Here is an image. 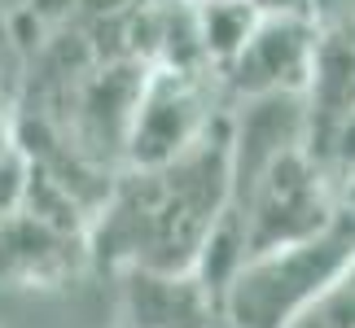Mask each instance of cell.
<instances>
[{"instance_id": "7c38bea8", "label": "cell", "mask_w": 355, "mask_h": 328, "mask_svg": "<svg viewBox=\"0 0 355 328\" xmlns=\"http://www.w3.org/2000/svg\"><path fill=\"white\" fill-rule=\"evenodd\" d=\"M13 101H18V62L9 53V35L0 31V149L13 140Z\"/></svg>"}, {"instance_id": "8992f818", "label": "cell", "mask_w": 355, "mask_h": 328, "mask_svg": "<svg viewBox=\"0 0 355 328\" xmlns=\"http://www.w3.org/2000/svg\"><path fill=\"white\" fill-rule=\"evenodd\" d=\"M307 149V105L303 92H268L245 97L237 114H228V158H233V206L250 197V188L281 158Z\"/></svg>"}, {"instance_id": "3957f363", "label": "cell", "mask_w": 355, "mask_h": 328, "mask_svg": "<svg viewBox=\"0 0 355 328\" xmlns=\"http://www.w3.org/2000/svg\"><path fill=\"white\" fill-rule=\"evenodd\" d=\"M215 75H189V71H167L149 66L141 101L132 114L128 131V167L123 171H145V167H167L193 149L211 122L224 114L215 105Z\"/></svg>"}, {"instance_id": "7a4b0ae2", "label": "cell", "mask_w": 355, "mask_h": 328, "mask_svg": "<svg viewBox=\"0 0 355 328\" xmlns=\"http://www.w3.org/2000/svg\"><path fill=\"white\" fill-rule=\"evenodd\" d=\"M355 263V210H338L316 237L250 254L228 284L224 328H290Z\"/></svg>"}, {"instance_id": "52a82bcc", "label": "cell", "mask_w": 355, "mask_h": 328, "mask_svg": "<svg viewBox=\"0 0 355 328\" xmlns=\"http://www.w3.org/2000/svg\"><path fill=\"white\" fill-rule=\"evenodd\" d=\"M92 267L88 237L40 224L35 215H13L0 228V284L5 289H62Z\"/></svg>"}, {"instance_id": "277c9868", "label": "cell", "mask_w": 355, "mask_h": 328, "mask_svg": "<svg viewBox=\"0 0 355 328\" xmlns=\"http://www.w3.org/2000/svg\"><path fill=\"white\" fill-rule=\"evenodd\" d=\"M237 210L245 219L250 254H263V250H281V245H298L316 237L343 210V193H338L334 175L307 149H298V154L281 158L250 188V197Z\"/></svg>"}, {"instance_id": "9c48e42d", "label": "cell", "mask_w": 355, "mask_h": 328, "mask_svg": "<svg viewBox=\"0 0 355 328\" xmlns=\"http://www.w3.org/2000/svg\"><path fill=\"white\" fill-rule=\"evenodd\" d=\"M189 5H193L202 57H207V66L215 75H224L241 57V48L250 44L259 22L268 18L259 5H245V0H189Z\"/></svg>"}, {"instance_id": "ba28073f", "label": "cell", "mask_w": 355, "mask_h": 328, "mask_svg": "<svg viewBox=\"0 0 355 328\" xmlns=\"http://www.w3.org/2000/svg\"><path fill=\"white\" fill-rule=\"evenodd\" d=\"M119 328H220V307L193 271H119Z\"/></svg>"}, {"instance_id": "5bb4252c", "label": "cell", "mask_w": 355, "mask_h": 328, "mask_svg": "<svg viewBox=\"0 0 355 328\" xmlns=\"http://www.w3.org/2000/svg\"><path fill=\"white\" fill-rule=\"evenodd\" d=\"M220 328H224V324H220Z\"/></svg>"}, {"instance_id": "6da1fadb", "label": "cell", "mask_w": 355, "mask_h": 328, "mask_svg": "<svg viewBox=\"0 0 355 328\" xmlns=\"http://www.w3.org/2000/svg\"><path fill=\"white\" fill-rule=\"evenodd\" d=\"M233 201V158H228V114L211 122L193 149L167 167L119 171L110 197L88 228L92 267L110 276L132 267L193 271V258Z\"/></svg>"}, {"instance_id": "5b68a950", "label": "cell", "mask_w": 355, "mask_h": 328, "mask_svg": "<svg viewBox=\"0 0 355 328\" xmlns=\"http://www.w3.org/2000/svg\"><path fill=\"white\" fill-rule=\"evenodd\" d=\"M320 44V22L307 9H281L268 13L241 48V57L220 75V84L245 97H268V92H303L311 62H316Z\"/></svg>"}, {"instance_id": "4fadbf2b", "label": "cell", "mask_w": 355, "mask_h": 328, "mask_svg": "<svg viewBox=\"0 0 355 328\" xmlns=\"http://www.w3.org/2000/svg\"><path fill=\"white\" fill-rule=\"evenodd\" d=\"M338 193H343V206H347V210H355V171L347 175L343 184H338Z\"/></svg>"}, {"instance_id": "8fae6325", "label": "cell", "mask_w": 355, "mask_h": 328, "mask_svg": "<svg viewBox=\"0 0 355 328\" xmlns=\"http://www.w3.org/2000/svg\"><path fill=\"white\" fill-rule=\"evenodd\" d=\"M26 180H31V158L22 154L18 140L0 149V228L26 206Z\"/></svg>"}, {"instance_id": "30bf717a", "label": "cell", "mask_w": 355, "mask_h": 328, "mask_svg": "<svg viewBox=\"0 0 355 328\" xmlns=\"http://www.w3.org/2000/svg\"><path fill=\"white\" fill-rule=\"evenodd\" d=\"M290 328H355V263H351L347 276L334 280Z\"/></svg>"}]
</instances>
